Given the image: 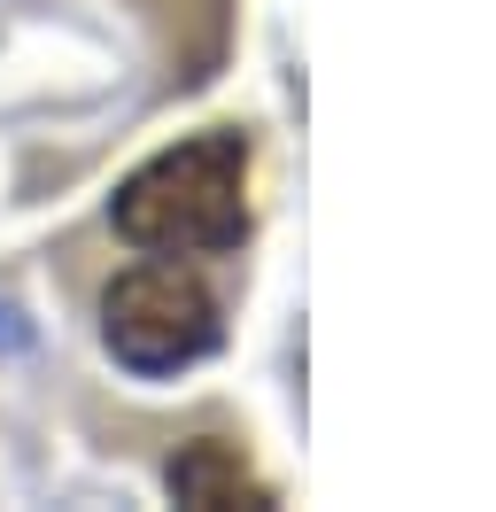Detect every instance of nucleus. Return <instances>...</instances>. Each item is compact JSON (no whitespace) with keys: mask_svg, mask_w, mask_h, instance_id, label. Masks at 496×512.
<instances>
[{"mask_svg":"<svg viewBox=\"0 0 496 512\" xmlns=\"http://www.w3.org/2000/svg\"><path fill=\"white\" fill-rule=\"evenodd\" d=\"M163 489H171V505H194V512H272V481H256V466L225 435L186 443L163 466Z\"/></svg>","mask_w":496,"mask_h":512,"instance_id":"nucleus-3","label":"nucleus"},{"mask_svg":"<svg viewBox=\"0 0 496 512\" xmlns=\"http://www.w3.org/2000/svg\"><path fill=\"white\" fill-rule=\"evenodd\" d=\"M109 218L148 256H225L248 241V140L241 132H194L179 148L148 156L117 187Z\"/></svg>","mask_w":496,"mask_h":512,"instance_id":"nucleus-1","label":"nucleus"},{"mask_svg":"<svg viewBox=\"0 0 496 512\" xmlns=\"http://www.w3.org/2000/svg\"><path fill=\"white\" fill-rule=\"evenodd\" d=\"M217 295L186 264H132L117 288L101 295V342L132 373H179L217 350Z\"/></svg>","mask_w":496,"mask_h":512,"instance_id":"nucleus-2","label":"nucleus"}]
</instances>
